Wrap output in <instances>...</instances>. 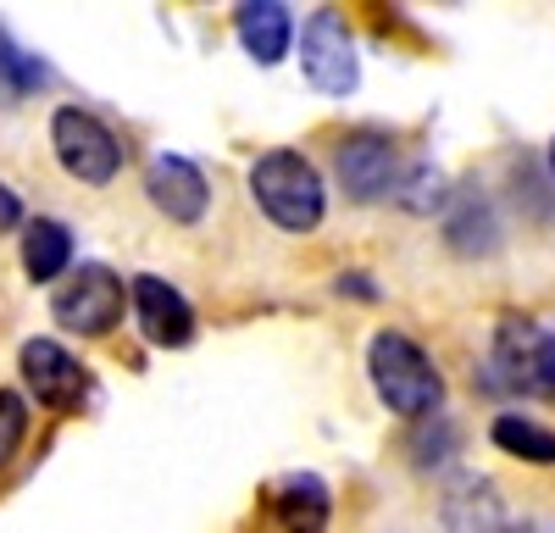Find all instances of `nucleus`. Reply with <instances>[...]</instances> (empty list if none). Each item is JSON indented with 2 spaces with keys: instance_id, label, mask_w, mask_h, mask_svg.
<instances>
[{
  "instance_id": "f257e3e1",
  "label": "nucleus",
  "mask_w": 555,
  "mask_h": 533,
  "mask_svg": "<svg viewBox=\"0 0 555 533\" xmlns=\"http://www.w3.org/2000/svg\"><path fill=\"white\" fill-rule=\"evenodd\" d=\"M366 378H373L384 406L405 422H423L444 406V378L434 367V355L395 328L373 334V344H366Z\"/></svg>"
},
{
  "instance_id": "f03ea898",
  "label": "nucleus",
  "mask_w": 555,
  "mask_h": 533,
  "mask_svg": "<svg viewBox=\"0 0 555 533\" xmlns=\"http://www.w3.org/2000/svg\"><path fill=\"white\" fill-rule=\"evenodd\" d=\"M250 195L256 206L278 222L284 234H311L322 211H328V190H322V172L300 156V151H267L250 167Z\"/></svg>"
},
{
  "instance_id": "7ed1b4c3",
  "label": "nucleus",
  "mask_w": 555,
  "mask_h": 533,
  "mask_svg": "<svg viewBox=\"0 0 555 533\" xmlns=\"http://www.w3.org/2000/svg\"><path fill=\"white\" fill-rule=\"evenodd\" d=\"M483 384L500 394H555V334H544L533 317H517V311L500 317Z\"/></svg>"
},
{
  "instance_id": "20e7f679",
  "label": "nucleus",
  "mask_w": 555,
  "mask_h": 533,
  "mask_svg": "<svg viewBox=\"0 0 555 533\" xmlns=\"http://www.w3.org/2000/svg\"><path fill=\"white\" fill-rule=\"evenodd\" d=\"M122 278L112 273V266H101V261H83L78 273L51 295V317L67 328V334H78V339H101V334H112L117 323H122Z\"/></svg>"
},
{
  "instance_id": "39448f33",
  "label": "nucleus",
  "mask_w": 555,
  "mask_h": 533,
  "mask_svg": "<svg viewBox=\"0 0 555 533\" xmlns=\"http://www.w3.org/2000/svg\"><path fill=\"white\" fill-rule=\"evenodd\" d=\"M51 145H56V161L67 178H78V184H112L117 167H122V145L117 133L95 117V112H78V106H62L51 117Z\"/></svg>"
},
{
  "instance_id": "423d86ee",
  "label": "nucleus",
  "mask_w": 555,
  "mask_h": 533,
  "mask_svg": "<svg viewBox=\"0 0 555 533\" xmlns=\"http://www.w3.org/2000/svg\"><path fill=\"white\" fill-rule=\"evenodd\" d=\"M300 73L311 89L322 95H356L361 83V56H356V39L345 28L339 12H311V23L300 28Z\"/></svg>"
},
{
  "instance_id": "0eeeda50",
  "label": "nucleus",
  "mask_w": 555,
  "mask_h": 533,
  "mask_svg": "<svg viewBox=\"0 0 555 533\" xmlns=\"http://www.w3.org/2000/svg\"><path fill=\"white\" fill-rule=\"evenodd\" d=\"M334 172H339V184L356 206H378L395 195L400 184V151L389 133H373V128H361L350 133V140H339L334 151Z\"/></svg>"
},
{
  "instance_id": "6e6552de",
  "label": "nucleus",
  "mask_w": 555,
  "mask_h": 533,
  "mask_svg": "<svg viewBox=\"0 0 555 533\" xmlns=\"http://www.w3.org/2000/svg\"><path fill=\"white\" fill-rule=\"evenodd\" d=\"M17 367H23V384L34 389V400H39V406H51V412L78 406L83 389H89L78 355L67 344H56V339H28L17 350Z\"/></svg>"
},
{
  "instance_id": "1a4fd4ad",
  "label": "nucleus",
  "mask_w": 555,
  "mask_h": 533,
  "mask_svg": "<svg viewBox=\"0 0 555 533\" xmlns=\"http://www.w3.org/2000/svg\"><path fill=\"white\" fill-rule=\"evenodd\" d=\"M128 295H133V317H139V328H145L151 344H162V350H183V344L195 339V306L183 300L167 278L139 273Z\"/></svg>"
},
{
  "instance_id": "9d476101",
  "label": "nucleus",
  "mask_w": 555,
  "mask_h": 533,
  "mask_svg": "<svg viewBox=\"0 0 555 533\" xmlns=\"http://www.w3.org/2000/svg\"><path fill=\"white\" fill-rule=\"evenodd\" d=\"M145 195L151 206L167 217V222H201L206 206H211V190H206V172L183 156H156L145 167Z\"/></svg>"
},
{
  "instance_id": "9b49d317",
  "label": "nucleus",
  "mask_w": 555,
  "mask_h": 533,
  "mask_svg": "<svg viewBox=\"0 0 555 533\" xmlns=\"http://www.w3.org/2000/svg\"><path fill=\"white\" fill-rule=\"evenodd\" d=\"M234 34L245 44V56L256 67H278L289 56V39H295V17L284 0H245L234 6Z\"/></svg>"
},
{
  "instance_id": "f8f14e48",
  "label": "nucleus",
  "mask_w": 555,
  "mask_h": 533,
  "mask_svg": "<svg viewBox=\"0 0 555 533\" xmlns=\"http://www.w3.org/2000/svg\"><path fill=\"white\" fill-rule=\"evenodd\" d=\"M444 239L455 256H494L500 250V217L489 206V195L478 184H461L450 200H444Z\"/></svg>"
},
{
  "instance_id": "ddd939ff",
  "label": "nucleus",
  "mask_w": 555,
  "mask_h": 533,
  "mask_svg": "<svg viewBox=\"0 0 555 533\" xmlns=\"http://www.w3.org/2000/svg\"><path fill=\"white\" fill-rule=\"evenodd\" d=\"M444 533H505V500L500 489L478 472H461L450 489H444Z\"/></svg>"
},
{
  "instance_id": "4468645a",
  "label": "nucleus",
  "mask_w": 555,
  "mask_h": 533,
  "mask_svg": "<svg viewBox=\"0 0 555 533\" xmlns=\"http://www.w3.org/2000/svg\"><path fill=\"white\" fill-rule=\"evenodd\" d=\"M272 517L284 533H328L334 517V495L317 472H289L272 483Z\"/></svg>"
},
{
  "instance_id": "2eb2a0df",
  "label": "nucleus",
  "mask_w": 555,
  "mask_h": 533,
  "mask_svg": "<svg viewBox=\"0 0 555 533\" xmlns=\"http://www.w3.org/2000/svg\"><path fill=\"white\" fill-rule=\"evenodd\" d=\"M67 261H73L67 222H56V217L23 222V273H28V284H56L67 273Z\"/></svg>"
},
{
  "instance_id": "dca6fc26",
  "label": "nucleus",
  "mask_w": 555,
  "mask_h": 533,
  "mask_svg": "<svg viewBox=\"0 0 555 533\" xmlns=\"http://www.w3.org/2000/svg\"><path fill=\"white\" fill-rule=\"evenodd\" d=\"M494 444L505 456H517V461H533V467H555V428L533 422V417H517V412H505L494 417Z\"/></svg>"
},
{
  "instance_id": "f3484780",
  "label": "nucleus",
  "mask_w": 555,
  "mask_h": 533,
  "mask_svg": "<svg viewBox=\"0 0 555 533\" xmlns=\"http://www.w3.org/2000/svg\"><path fill=\"white\" fill-rule=\"evenodd\" d=\"M39 83H44V67L28 51H17V44L7 39V28H0V106L23 101L28 89H39Z\"/></svg>"
},
{
  "instance_id": "a211bd4d",
  "label": "nucleus",
  "mask_w": 555,
  "mask_h": 533,
  "mask_svg": "<svg viewBox=\"0 0 555 533\" xmlns=\"http://www.w3.org/2000/svg\"><path fill=\"white\" fill-rule=\"evenodd\" d=\"M389 200H395V206H405V211H434V206H444V200H450V190H444V172H439V167H428V161L405 167Z\"/></svg>"
},
{
  "instance_id": "6ab92c4d",
  "label": "nucleus",
  "mask_w": 555,
  "mask_h": 533,
  "mask_svg": "<svg viewBox=\"0 0 555 533\" xmlns=\"http://www.w3.org/2000/svg\"><path fill=\"white\" fill-rule=\"evenodd\" d=\"M455 456V422L444 417V412H434V417H423V422H416L411 428V461L416 467H444Z\"/></svg>"
},
{
  "instance_id": "aec40b11",
  "label": "nucleus",
  "mask_w": 555,
  "mask_h": 533,
  "mask_svg": "<svg viewBox=\"0 0 555 533\" xmlns=\"http://www.w3.org/2000/svg\"><path fill=\"white\" fill-rule=\"evenodd\" d=\"M23 433H28V406L17 389H0V467H12V456L23 451Z\"/></svg>"
},
{
  "instance_id": "412c9836",
  "label": "nucleus",
  "mask_w": 555,
  "mask_h": 533,
  "mask_svg": "<svg viewBox=\"0 0 555 533\" xmlns=\"http://www.w3.org/2000/svg\"><path fill=\"white\" fill-rule=\"evenodd\" d=\"M345 289H350V295H361V300H378V289L366 284V273H345V278H339V295H345Z\"/></svg>"
},
{
  "instance_id": "4be33fe9",
  "label": "nucleus",
  "mask_w": 555,
  "mask_h": 533,
  "mask_svg": "<svg viewBox=\"0 0 555 533\" xmlns=\"http://www.w3.org/2000/svg\"><path fill=\"white\" fill-rule=\"evenodd\" d=\"M0 229H17V200L7 184H0Z\"/></svg>"
},
{
  "instance_id": "5701e85b",
  "label": "nucleus",
  "mask_w": 555,
  "mask_h": 533,
  "mask_svg": "<svg viewBox=\"0 0 555 533\" xmlns=\"http://www.w3.org/2000/svg\"><path fill=\"white\" fill-rule=\"evenodd\" d=\"M505 533H539V528H528V522H522V528H517V522H505Z\"/></svg>"
},
{
  "instance_id": "b1692460",
  "label": "nucleus",
  "mask_w": 555,
  "mask_h": 533,
  "mask_svg": "<svg viewBox=\"0 0 555 533\" xmlns=\"http://www.w3.org/2000/svg\"><path fill=\"white\" fill-rule=\"evenodd\" d=\"M550 172H555V140H550Z\"/></svg>"
}]
</instances>
